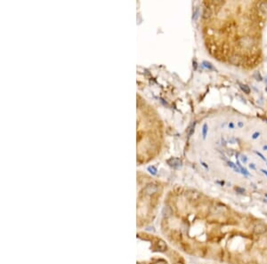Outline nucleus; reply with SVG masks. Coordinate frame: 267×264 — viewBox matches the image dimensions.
Listing matches in <instances>:
<instances>
[{
  "label": "nucleus",
  "instance_id": "nucleus-1",
  "mask_svg": "<svg viewBox=\"0 0 267 264\" xmlns=\"http://www.w3.org/2000/svg\"><path fill=\"white\" fill-rule=\"evenodd\" d=\"M203 5L204 39L214 59L243 70L259 66L267 1H208Z\"/></svg>",
  "mask_w": 267,
  "mask_h": 264
},
{
  "label": "nucleus",
  "instance_id": "nucleus-2",
  "mask_svg": "<svg viewBox=\"0 0 267 264\" xmlns=\"http://www.w3.org/2000/svg\"><path fill=\"white\" fill-rule=\"evenodd\" d=\"M253 231H254V233L256 234V235H263V234L266 233V231H267V227H266L264 224H263V223H258V224H256V225L254 226Z\"/></svg>",
  "mask_w": 267,
  "mask_h": 264
},
{
  "label": "nucleus",
  "instance_id": "nucleus-3",
  "mask_svg": "<svg viewBox=\"0 0 267 264\" xmlns=\"http://www.w3.org/2000/svg\"><path fill=\"white\" fill-rule=\"evenodd\" d=\"M158 191V187L154 184H149L144 188V192L147 195H152L155 194Z\"/></svg>",
  "mask_w": 267,
  "mask_h": 264
},
{
  "label": "nucleus",
  "instance_id": "nucleus-4",
  "mask_svg": "<svg viewBox=\"0 0 267 264\" xmlns=\"http://www.w3.org/2000/svg\"><path fill=\"white\" fill-rule=\"evenodd\" d=\"M167 164L170 166L174 167V168H179L182 166V162L181 160H179L178 158H171L167 160Z\"/></svg>",
  "mask_w": 267,
  "mask_h": 264
},
{
  "label": "nucleus",
  "instance_id": "nucleus-5",
  "mask_svg": "<svg viewBox=\"0 0 267 264\" xmlns=\"http://www.w3.org/2000/svg\"><path fill=\"white\" fill-rule=\"evenodd\" d=\"M157 248L159 252H164L167 250V245L164 240H162V239H159L158 242H157Z\"/></svg>",
  "mask_w": 267,
  "mask_h": 264
},
{
  "label": "nucleus",
  "instance_id": "nucleus-6",
  "mask_svg": "<svg viewBox=\"0 0 267 264\" xmlns=\"http://www.w3.org/2000/svg\"><path fill=\"white\" fill-rule=\"evenodd\" d=\"M240 87H241V89H242V91L245 93V94H249L250 93V89H249V87L248 86H246V85H240Z\"/></svg>",
  "mask_w": 267,
  "mask_h": 264
},
{
  "label": "nucleus",
  "instance_id": "nucleus-7",
  "mask_svg": "<svg viewBox=\"0 0 267 264\" xmlns=\"http://www.w3.org/2000/svg\"><path fill=\"white\" fill-rule=\"evenodd\" d=\"M195 122H194L192 125L190 126V128H189V132H188V134H189V136H191L192 135V134L194 133V127H195Z\"/></svg>",
  "mask_w": 267,
  "mask_h": 264
},
{
  "label": "nucleus",
  "instance_id": "nucleus-8",
  "mask_svg": "<svg viewBox=\"0 0 267 264\" xmlns=\"http://www.w3.org/2000/svg\"><path fill=\"white\" fill-rule=\"evenodd\" d=\"M235 190L237 191V193L243 194V193L245 192V188H240V187H236V188H235Z\"/></svg>",
  "mask_w": 267,
  "mask_h": 264
},
{
  "label": "nucleus",
  "instance_id": "nucleus-9",
  "mask_svg": "<svg viewBox=\"0 0 267 264\" xmlns=\"http://www.w3.org/2000/svg\"><path fill=\"white\" fill-rule=\"evenodd\" d=\"M199 14V7H197V8H196V10H195V12H194V16H193L194 20H197Z\"/></svg>",
  "mask_w": 267,
  "mask_h": 264
},
{
  "label": "nucleus",
  "instance_id": "nucleus-10",
  "mask_svg": "<svg viewBox=\"0 0 267 264\" xmlns=\"http://www.w3.org/2000/svg\"><path fill=\"white\" fill-rule=\"evenodd\" d=\"M202 133H203V137L205 138L206 135H207V125H204V126H203V131H202Z\"/></svg>",
  "mask_w": 267,
  "mask_h": 264
},
{
  "label": "nucleus",
  "instance_id": "nucleus-11",
  "mask_svg": "<svg viewBox=\"0 0 267 264\" xmlns=\"http://www.w3.org/2000/svg\"><path fill=\"white\" fill-rule=\"evenodd\" d=\"M203 64L205 65V67H207V68H208V69H210V70H214V67H213V66H212L211 64H210V63H208V62H207V61H204Z\"/></svg>",
  "mask_w": 267,
  "mask_h": 264
},
{
  "label": "nucleus",
  "instance_id": "nucleus-12",
  "mask_svg": "<svg viewBox=\"0 0 267 264\" xmlns=\"http://www.w3.org/2000/svg\"><path fill=\"white\" fill-rule=\"evenodd\" d=\"M149 171H151V172H152L153 174H156V172H157V170L153 167V166H150L149 167Z\"/></svg>",
  "mask_w": 267,
  "mask_h": 264
},
{
  "label": "nucleus",
  "instance_id": "nucleus-13",
  "mask_svg": "<svg viewBox=\"0 0 267 264\" xmlns=\"http://www.w3.org/2000/svg\"><path fill=\"white\" fill-rule=\"evenodd\" d=\"M153 264H167V262L165 261H163V260H159V261H157L156 262H154Z\"/></svg>",
  "mask_w": 267,
  "mask_h": 264
},
{
  "label": "nucleus",
  "instance_id": "nucleus-14",
  "mask_svg": "<svg viewBox=\"0 0 267 264\" xmlns=\"http://www.w3.org/2000/svg\"><path fill=\"white\" fill-rule=\"evenodd\" d=\"M265 91H266V92H267V87H266V89H265Z\"/></svg>",
  "mask_w": 267,
  "mask_h": 264
}]
</instances>
